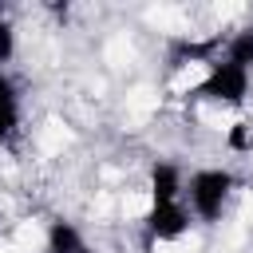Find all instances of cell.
<instances>
[{"label":"cell","instance_id":"4","mask_svg":"<svg viewBox=\"0 0 253 253\" xmlns=\"http://www.w3.org/2000/svg\"><path fill=\"white\" fill-rule=\"evenodd\" d=\"M150 194H154V206H162V202H178V190H182V178H178V170L170 166V162H158L154 166V174H150Z\"/></svg>","mask_w":253,"mask_h":253},{"label":"cell","instance_id":"1","mask_svg":"<svg viewBox=\"0 0 253 253\" xmlns=\"http://www.w3.org/2000/svg\"><path fill=\"white\" fill-rule=\"evenodd\" d=\"M229 190H233V178L225 170H198L190 178V206H194V213L206 217V221H213L221 213Z\"/></svg>","mask_w":253,"mask_h":253},{"label":"cell","instance_id":"5","mask_svg":"<svg viewBox=\"0 0 253 253\" xmlns=\"http://www.w3.org/2000/svg\"><path fill=\"white\" fill-rule=\"evenodd\" d=\"M47 249H51V253H87V245H83V237H79V229H75L71 221H51V229H47Z\"/></svg>","mask_w":253,"mask_h":253},{"label":"cell","instance_id":"3","mask_svg":"<svg viewBox=\"0 0 253 253\" xmlns=\"http://www.w3.org/2000/svg\"><path fill=\"white\" fill-rule=\"evenodd\" d=\"M146 225H150V233H154L158 241H174V237H182V233L190 229V210H186L182 202H162V206L150 210Z\"/></svg>","mask_w":253,"mask_h":253},{"label":"cell","instance_id":"9","mask_svg":"<svg viewBox=\"0 0 253 253\" xmlns=\"http://www.w3.org/2000/svg\"><path fill=\"white\" fill-rule=\"evenodd\" d=\"M229 146H237V150L249 146V126H245V123H237V126L229 130Z\"/></svg>","mask_w":253,"mask_h":253},{"label":"cell","instance_id":"8","mask_svg":"<svg viewBox=\"0 0 253 253\" xmlns=\"http://www.w3.org/2000/svg\"><path fill=\"white\" fill-rule=\"evenodd\" d=\"M12 47H16V43H12V28H8V20H4V12H0V63L12 55Z\"/></svg>","mask_w":253,"mask_h":253},{"label":"cell","instance_id":"7","mask_svg":"<svg viewBox=\"0 0 253 253\" xmlns=\"http://www.w3.org/2000/svg\"><path fill=\"white\" fill-rule=\"evenodd\" d=\"M229 63H237L241 71H249L253 67V24L249 28H241L233 40H229V55H225Z\"/></svg>","mask_w":253,"mask_h":253},{"label":"cell","instance_id":"2","mask_svg":"<svg viewBox=\"0 0 253 253\" xmlns=\"http://www.w3.org/2000/svg\"><path fill=\"white\" fill-rule=\"evenodd\" d=\"M245 91H249V71H241V67H237V63H229V59L213 63V67H210V75H206V83L198 87V95L217 99V103H241V99H245Z\"/></svg>","mask_w":253,"mask_h":253},{"label":"cell","instance_id":"6","mask_svg":"<svg viewBox=\"0 0 253 253\" xmlns=\"http://www.w3.org/2000/svg\"><path fill=\"white\" fill-rule=\"evenodd\" d=\"M16 119H20V99H16V87L8 75H0V142L16 130Z\"/></svg>","mask_w":253,"mask_h":253}]
</instances>
